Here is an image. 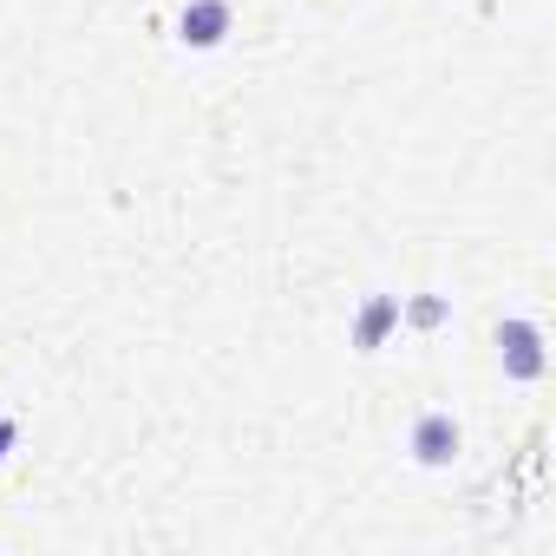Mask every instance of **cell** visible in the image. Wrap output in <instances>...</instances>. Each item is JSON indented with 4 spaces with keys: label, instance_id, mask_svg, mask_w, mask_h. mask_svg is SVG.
I'll return each instance as SVG.
<instances>
[{
    "label": "cell",
    "instance_id": "1",
    "mask_svg": "<svg viewBox=\"0 0 556 556\" xmlns=\"http://www.w3.org/2000/svg\"><path fill=\"white\" fill-rule=\"evenodd\" d=\"M497 361H504L510 380H543V367H549L543 328H536V321H504V328H497Z\"/></svg>",
    "mask_w": 556,
    "mask_h": 556
},
{
    "label": "cell",
    "instance_id": "2",
    "mask_svg": "<svg viewBox=\"0 0 556 556\" xmlns=\"http://www.w3.org/2000/svg\"><path fill=\"white\" fill-rule=\"evenodd\" d=\"M229 0H190L184 8V21H177V40L190 47V53H216L223 40H229Z\"/></svg>",
    "mask_w": 556,
    "mask_h": 556
},
{
    "label": "cell",
    "instance_id": "3",
    "mask_svg": "<svg viewBox=\"0 0 556 556\" xmlns=\"http://www.w3.org/2000/svg\"><path fill=\"white\" fill-rule=\"evenodd\" d=\"M458 445H465V432H458L452 413H419V426H413V458L419 465H452Z\"/></svg>",
    "mask_w": 556,
    "mask_h": 556
},
{
    "label": "cell",
    "instance_id": "4",
    "mask_svg": "<svg viewBox=\"0 0 556 556\" xmlns=\"http://www.w3.org/2000/svg\"><path fill=\"white\" fill-rule=\"evenodd\" d=\"M393 328H400V302H393V295H374V302L361 308V321H354V348H361V354H374Z\"/></svg>",
    "mask_w": 556,
    "mask_h": 556
},
{
    "label": "cell",
    "instance_id": "5",
    "mask_svg": "<svg viewBox=\"0 0 556 556\" xmlns=\"http://www.w3.org/2000/svg\"><path fill=\"white\" fill-rule=\"evenodd\" d=\"M413 321H419V328H439V321H445V302H432V295L413 302Z\"/></svg>",
    "mask_w": 556,
    "mask_h": 556
},
{
    "label": "cell",
    "instance_id": "6",
    "mask_svg": "<svg viewBox=\"0 0 556 556\" xmlns=\"http://www.w3.org/2000/svg\"><path fill=\"white\" fill-rule=\"evenodd\" d=\"M14 439H21V426H14V419H0V458L14 452Z\"/></svg>",
    "mask_w": 556,
    "mask_h": 556
}]
</instances>
